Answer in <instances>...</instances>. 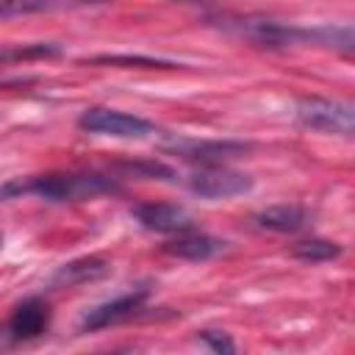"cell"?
<instances>
[{
  "label": "cell",
  "mask_w": 355,
  "mask_h": 355,
  "mask_svg": "<svg viewBox=\"0 0 355 355\" xmlns=\"http://www.w3.org/2000/svg\"><path fill=\"white\" fill-rule=\"evenodd\" d=\"M119 191V183L108 175L97 172H50V175H33V178H17L8 180L0 189V200L11 197H39L47 202H78L92 200L100 194Z\"/></svg>",
  "instance_id": "6da1fadb"
},
{
  "label": "cell",
  "mask_w": 355,
  "mask_h": 355,
  "mask_svg": "<svg viewBox=\"0 0 355 355\" xmlns=\"http://www.w3.org/2000/svg\"><path fill=\"white\" fill-rule=\"evenodd\" d=\"M297 119L300 125L319 133L352 136V128H355L352 105L338 100H324V97H302L297 103Z\"/></svg>",
  "instance_id": "7a4b0ae2"
},
{
  "label": "cell",
  "mask_w": 355,
  "mask_h": 355,
  "mask_svg": "<svg viewBox=\"0 0 355 355\" xmlns=\"http://www.w3.org/2000/svg\"><path fill=\"white\" fill-rule=\"evenodd\" d=\"M78 125L86 133L111 136V139H147L150 133H155L153 122L133 116V114H125V111H116V108H103V105L86 108L80 114Z\"/></svg>",
  "instance_id": "3957f363"
},
{
  "label": "cell",
  "mask_w": 355,
  "mask_h": 355,
  "mask_svg": "<svg viewBox=\"0 0 355 355\" xmlns=\"http://www.w3.org/2000/svg\"><path fill=\"white\" fill-rule=\"evenodd\" d=\"M186 186L205 200H227V197H239V194L250 191L252 180L241 172H233V169L216 164V166H200L197 172H191L186 178Z\"/></svg>",
  "instance_id": "277c9868"
},
{
  "label": "cell",
  "mask_w": 355,
  "mask_h": 355,
  "mask_svg": "<svg viewBox=\"0 0 355 355\" xmlns=\"http://www.w3.org/2000/svg\"><path fill=\"white\" fill-rule=\"evenodd\" d=\"M169 153H175L183 161L200 164V166H216L225 164L230 158H241L244 153H250L247 141H208V139H175L172 144H166Z\"/></svg>",
  "instance_id": "5b68a950"
},
{
  "label": "cell",
  "mask_w": 355,
  "mask_h": 355,
  "mask_svg": "<svg viewBox=\"0 0 355 355\" xmlns=\"http://www.w3.org/2000/svg\"><path fill=\"white\" fill-rule=\"evenodd\" d=\"M130 216L144 227V230H153V233H166V236H175V233H186L194 227V219L191 214L178 205V202H139L130 208Z\"/></svg>",
  "instance_id": "8992f818"
},
{
  "label": "cell",
  "mask_w": 355,
  "mask_h": 355,
  "mask_svg": "<svg viewBox=\"0 0 355 355\" xmlns=\"http://www.w3.org/2000/svg\"><path fill=\"white\" fill-rule=\"evenodd\" d=\"M147 294H150L147 288H133V291H128V294H119V297H114V300H108V302L94 305L92 311L83 313L80 330H83V333H89V330H103V327H111V324H116V322L130 319V316L141 308V302L147 300Z\"/></svg>",
  "instance_id": "52a82bcc"
},
{
  "label": "cell",
  "mask_w": 355,
  "mask_h": 355,
  "mask_svg": "<svg viewBox=\"0 0 355 355\" xmlns=\"http://www.w3.org/2000/svg\"><path fill=\"white\" fill-rule=\"evenodd\" d=\"M47 322H50V305L39 297H28L14 308L8 330L14 338L25 341V338H36L39 333H44Z\"/></svg>",
  "instance_id": "ba28073f"
},
{
  "label": "cell",
  "mask_w": 355,
  "mask_h": 355,
  "mask_svg": "<svg viewBox=\"0 0 355 355\" xmlns=\"http://www.w3.org/2000/svg\"><path fill=\"white\" fill-rule=\"evenodd\" d=\"M227 241L222 239H214L208 233H194V230H186V233H178V239L166 241L164 244V252L175 255V258H183V261H208L214 255H219L225 250Z\"/></svg>",
  "instance_id": "9c48e42d"
},
{
  "label": "cell",
  "mask_w": 355,
  "mask_h": 355,
  "mask_svg": "<svg viewBox=\"0 0 355 355\" xmlns=\"http://www.w3.org/2000/svg\"><path fill=\"white\" fill-rule=\"evenodd\" d=\"M258 225L275 233H297L308 225V211L297 202H280V205H269L263 208L258 216Z\"/></svg>",
  "instance_id": "30bf717a"
},
{
  "label": "cell",
  "mask_w": 355,
  "mask_h": 355,
  "mask_svg": "<svg viewBox=\"0 0 355 355\" xmlns=\"http://www.w3.org/2000/svg\"><path fill=\"white\" fill-rule=\"evenodd\" d=\"M108 261L100 255H86L78 261H69L64 266H58V272L53 275V286H80L89 280H100L103 275H108Z\"/></svg>",
  "instance_id": "8fae6325"
},
{
  "label": "cell",
  "mask_w": 355,
  "mask_h": 355,
  "mask_svg": "<svg viewBox=\"0 0 355 355\" xmlns=\"http://www.w3.org/2000/svg\"><path fill=\"white\" fill-rule=\"evenodd\" d=\"M291 255L300 258V261H305V263H324V261L338 258L341 255V247L336 241H327V239H308V241L294 244Z\"/></svg>",
  "instance_id": "7c38bea8"
},
{
  "label": "cell",
  "mask_w": 355,
  "mask_h": 355,
  "mask_svg": "<svg viewBox=\"0 0 355 355\" xmlns=\"http://www.w3.org/2000/svg\"><path fill=\"white\" fill-rule=\"evenodd\" d=\"M61 6V0H0V17H22V14H39Z\"/></svg>",
  "instance_id": "4fadbf2b"
},
{
  "label": "cell",
  "mask_w": 355,
  "mask_h": 355,
  "mask_svg": "<svg viewBox=\"0 0 355 355\" xmlns=\"http://www.w3.org/2000/svg\"><path fill=\"white\" fill-rule=\"evenodd\" d=\"M200 341H202L205 347H211L214 352H225V355L236 352V344L230 341V336H227V333H219V330H202V333H200Z\"/></svg>",
  "instance_id": "5bb4252c"
},
{
  "label": "cell",
  "mask_w": 355,
  "mask_h": 355,
  "mask_svg": "<svg viewBox=\"0 0 355 355\" xmlns=\"http://www.w3.org/2000/svg\"><path fill=\"white\" fill-rule=\"evenodd\" d=\"M97 64H144V67H164V61H153V58H128V55H97Z\"/></svg>",
  "instance_id": "9a60e30c"
},
{
  "label": "cell",
  "mask_w": 355,
  "mask_h": 355,
  "mask_svg": "<svg viewBox=\"0 0 355 355\" xmlns=\"http://www.w3.org/2000/svg\"><path fill=\"white\" fill-rule=\"evenodd\" d=\"M180 3H200V0H180Z\"/></svg>",
  "instance_id": "2e32d148"
}]
</instances>
